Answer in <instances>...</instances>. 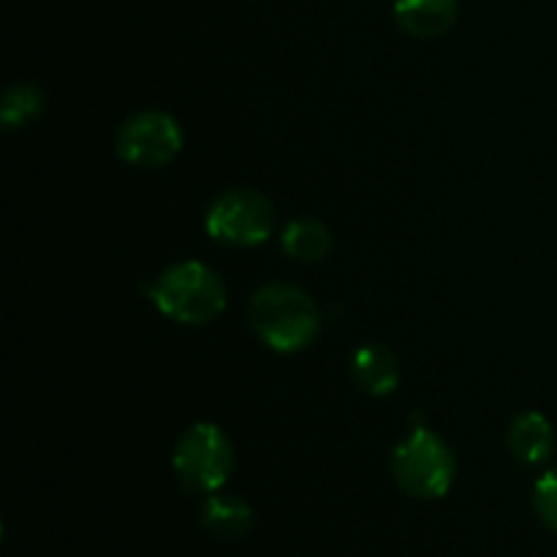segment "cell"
<instances>
[{"label":"cell","mask_w":557,"mask_h":557,"mask_svg":"<svg viewBox=\"0 0 557 557\" xmlns=\"http://www.w3.org/2000/svg\"><path fill=\"white\" fill-rule=\"evenodd\" d=\"M248 313L259 341L277 354L305 351L321 335L319 305L294 283H264L250 297Z\"/></svg>","instance_id":"1"},{"label":"cell","mask_w":557,"mask_h":557,"mask_svg":"<svg viewBox=\"0 0 557 557\" xmlns=\"http://www.w3.org/2000/svg\"><path fill=\"white\" fill-rule=\"evenodd\" d=\"M150 299L166 319L185 326H205L223 315L228 288L221 272L205 261H177L152 281Z\"/></svg>","instance_id":"2"},{"label":"cell","mask_w":557,"mask_h":557,"mask_svg":"<svg viewBox=\"0 0 557 557\" xmlns=\"http://www.w3.org/2000/svg\"><path fill=\"white\" fill-rule=\"evenodd\" d=\"M392 476L408 498L438 500L455 484L457 460L438 433L413 428L392 451Z\"/></svg>","instance_id":"3"},{"label":"cell","mask_w":557,"mask_h":557,"mask_svg":"<svg viewBox=\"0 0 557 557\" xmlns=\"http://www.w3.org/2000/svg\"><path fill=\"white\" fill-rule=\"evenodd\" d=\"M234 444L218 424L196 422L177 438L172 451V468L183 490L196 495H212L234 473Z\"/></svg>","instance_id":"4"},{"label":"cell","mask_w":557,"mask_h":557,"mask_svg":"<svg viewBox=\"0 0 557 557\" xmlns=\"http://www.w3.org/2000/svg\"><path fill=\"white\" fill-rule=\"evenodd\" d=\"M277 226V212L267 196L248 188H232L218 196L205 215V228L215 243L228 248H256Z\"/></svg>","instance_id":"5"},{"label":"cell","mask_w":557,"mask_h":557,"mask_svg":"<svg viewBox=\"0 0 557 557\" xmlns=\"http://www.w3.org/2000/svg\"><path fill=\"white\" fill-rule=\"evenodd\" d=\"M185 145L177 117L163 109H141L123 120L114 139L120 161L134 169H161L180 156Z\"/></svg>","instance_id":"6"},{"label":"cell","mask_w":557,"mask_h":557,"mask_svg":"<svg viewBox=\"0 0 557 557\" xmlns=\"http://www.w3.org/2000/svg\"><path fill=\"white\" fill-rule=\"evenodd\" d=\"M348 368H351V379L373 397L392 395L400 386V359L381 343H362L351 354Z\"/></svg>","instance_id":"7"},{"label":"cell","mask_w":557,"mask_h":557,"mask_svg":"<svg viewBox=\"0 0 557 557\" xmlns=\"http://www.w3.org/2000/svg\"><path fill=\"white\" fill-rule=\"evenodd\" d=\"M253 506L239 495L218 490V493L207 495L205 506H201V525L207 528L210 536L221 539V542H239L253 531Z\"/></svg>","instance_id":"8"},{"label":"cell","mask_w":557,"mask_h":557,"mask_svg":"<svg viewBox=\"0 0 557 557\" xmlns=\"http://www.w3.org/2000/svg\"><path fill=\"white\" fill-rule=\"evenodd\" d=\"M457 0H397L395 20L408 36L438 38L457 22Z\"/></svg>","instance_id":"9"},{"label":"cell","mask_w":557,"mask_h":557,"mask_svg":"<svg viewBox=\"0 0 557 557\" xmlns=\"http://www.w3.org/2000/svg\"><path fill=\"white\" fill-rule=\"evenodd\" d=\"M555 449V430L549 419L539 411L515 417L509 428V451L522 466H542Z\"/></svg>","instance_id":"10"},{"label":"cell","mask_w":557,"mask_h":557,"mask_svg":"<svg viewBox=\"0 0 557 557\" xmlns=\"http://www.w3.org/2000/svg\"><path fill=\"white\" fill-rule=\"evenodd\" d=\"M281 248L288 259L299 264H319L330 256L332 234L315 218H294L281 234Z\"/></svg>","instance_id":"11"},{"label":"cell","mask_w":557,"mask_h":557,"mask_svg":"<svg viewBox=\"0 0 557 557\" xmlns=\"http://www.w3.org/2000/svg\"><path fill=\"white\" fill-rule=\"evenodd\" d=\"M47 109V96L33 82H14L5 87L3 101H0V120L9 131L25 128L27 123L38 120Z\"/></svg>","instance_id":"12"},{"label":"cell","mask_w":557,"mask_h":557,"mask_svg":"<svg viewBox=\"0 0 557 557\" xmlns=\"http://www.w3.org/2000/svg\"><path fill=\"white\" fill-rule=\"evenodd\" d=\"M533 509H536L544 528L557 533V468L544 473L533 487Z\"/></svg>","instance_id":"13"}]
</instances>
